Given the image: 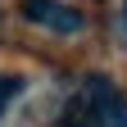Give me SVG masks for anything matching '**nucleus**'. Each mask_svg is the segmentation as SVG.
Here are the masks:
<instances>
[{
  "instance_id": "f257e3e1",
  "label": "nucleus",
  "mask_w": 127,
  "mask_h": 127,
  "mask_svg": "<svg viewBox=\"0 0 127 127\" xmlns=\"http://www.w3.org/2000/svg\"><path fill=\"white\" fill-rule=\"evenodd\" d=\"M23 18L50 27V32H82V14L68 9L64 0H23Z\"/></svg>"
},
{
  "instance_id": "f03ea898",
  "label": "nucleus",
  "mask_w": 127,
  "mask_h": 127,
  "mask_svg": "<svg viewBox=\"0 0 127 127\" xmlns=\"http://www.w3.org/2000/svg\"><path fill=\"white\" fill-rule=\"evenodd\" d=\"M18 91H23V77H14V73H0V114L18 100Z\"/></svg>"
}]
</instances>
